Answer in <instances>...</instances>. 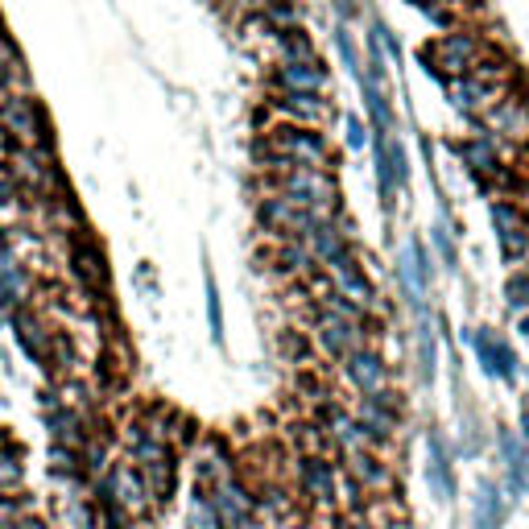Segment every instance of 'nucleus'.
<instances>
[{
	"label": "nucleus",
	"instance_id": "obj_1",
	"mask_svg": "<svg viewBox=\"0 0 529 529\" xmlns=\"http://www.w3.org/2000/svg\"><path fill=\"white\" fill-rule=\"evenodd\" d=\"M281 195L286 203L298 207V211H311L314 219H331L339 211V186L327 170H306V166H294L281 178Z\"/></svg>",
	"mask_w": 529,
	"mask_h": 529
},
{
	"label": "nucleus",
	"instance_id": "obj_2",
	"mask_svg": "<svg viewBox=\"0 0 529 529\" xmlns=\"http://www.w3.org/2000/svg\"><path fill=\"white\" fill-rule=\"evenodd\" d=\"M0 129L17 132L25 149H50V124H46V112L38 99L30 96H9L0 104Z\"/></svg>",
	"mask_w": 529,
	"mask_h": 529
},
{
	"label": "nucleus",
	"instance_id": "obj_3",
	"mask_svg": "<svg viewBox=\"0 0 529 529\" xmlns=\"http://www.w3.org/2000/svg\"><path fill=\"white\" fill-rule=\"evenodd\" d=\"M273 145L290 166H306V170H327V141L323 132L306 129V124H281L273 132Z\"/></svg>",
	"mask_w": 529,
	"mask_h": 529
},
{
	"label": "nucleus",
	"instance_id": "obj_4",
	"mask_svg": "<svg viewBox=\"0 0 529 529\" xmlns=\"http://www.w3.org/2000/svg\"><path fill=\"white\" fill-rule=\"evenodd\" d=\"M207 500H211V508H216L219 529H244L252 521V508H257V497L249 492V484H244L240 475L219 480V484L207 492Z\"/></svg>",
	"mask_w": 529,
	"mask_h": 529
},
{
	"label": "nucleus",
	"instance_id": "obj_5",
	"mask_svg": "<svg viewBox=\"0 0 529 529\" xmlns=\"http://www.w3.org/2000/svg\"><path fill=\"white\" fill-rule=\"evenodd\" d=\"M352 418L360 422V431L372 439V443H380V439H389L393 431H397L401 422V405H397V393L380 389V393H368L364 401L356 405V414Z\"/></svg>",
	"mask_w": 529,
	"mask_h": 529
},
{
	"label": "nucleus",
	"instance_id": "obj_6",
	"mask_svg": "<svg viewBox=\"0 0 529 529\" xmlns=\"http://www.w3.org/2000/svg\"><path fill=\"white\" fill-rule=\"evenodd\" d=\"M108 480H112V500H116L129 517H145L149 513V488L141 480V467L137 464H112L108 467Z\"/></svg>",
	"mask_w": 529,
	"mask_h": 529
},
{
	"label": "nucleus",
	"instance_id": "obj_7",
	"mask_svg": "<svg viewBox=\"0 0 529 529\" xmlns=\"http://www.w3.org/2000/svg\"><path fill=\"white\" fill-rule=\"evenodd\" d=\"M426 58L434 66H447L451 75H464V71L475 66V58H480V38H472V33H447V38H439L426 50Z\"/></svg>",
	"mask_w": 529,
	"mask_h": 529
},
{
	"label": "nucleus",
	"instance_id": "obj_8",
	"mask_svg": "<svg viewBox=\"0 0 529 529\" xmlns=\"http://www.w3.org/2000/svg\"><path fill=\"white\" fill-rule=\"evenodd\" d=\"M71 265H75V277L83 281V290L91 294H104L108 290V257H104V249H99L91 236L75 240V249H71Z\"/></svg>",
	"mask_w": 529,
	"mask_h": 529
},
{
	"label": "nucleus",
	"instance_id": "obj_9",
	"mask_svg": "<svg viewBox=\"0 0 529 529\" xmlns=\"http://www.w3.org/2000/svg\"><path fill=\"white\" fill-rule=\"evenodd\" d=\"M344 372L347 380L356 385L360 393H380L385 389V377H389V368H385V360L377 356V352H368V347H356V352H347L344 356Z\"/></svg>",
	"mask_w": 529,
	"mask_h": 529
},
{
	"label": "nucleus",
	"instance_id": "obj_10",
	"mask_svg": "<svg viewBox=\"0 0 529 529\" xmlns=\"http://www.w3.org/2000/svg\"><path fill=\"white\" fill-rule=\"evenodd\" d=\"M472 347H475V356H480V364H484V372H492V377L500 380H513L517 377V356H513V347L505 344V339H497L492 331H480L472 335Z\"/></svg>",
	"mask_w": 529,
	"mask_h": 529
},
{
	"label": "nucleus",
	"instance_id": "obj_11",
	"mask_svg": "<svg viewBox=\"0 0 529 529\" xmlns=\"http://www.w3.org/2000/svg\"><path fill=\"white\" fill-rule=\"evenodd\" d=\"M397 273H401V290H405L410 306L418 314H426V273H431V265H426V257H422L418 240L405 244V252H401V260H397Z\"/></svg>",
	"mask_w": 529,
	"mask_h": 529
},
{
	"label": "nucleus",
	"instance_id": "obj_12",
	"mask_svg": "<svg viewBox=\"0 0 529 529\" xmlns=\"http://www.w3.org/2000/svg\"><path fill=\"white\" fill-rule=\"evenodd\" d=\"M335 464H327L323 455H303L298 459V484H303V492L311 500H319V505H331L335 500Z\"/></svg>",
	"mask_w": 529,
	"mask_h": 529
},
{
	"label": "nucleus",
	"instance_id": "obj_13",
	"mask_svg": "<svg viewBox=\"0 0 529 529\" xmlns=\"http://www.w3.org/2000/svg\"><path fill=\"white\" fill-rule=\"evenodd\" d=\"M360 323H347V319H335V314L319 311V344L327 347V356L344 360L347 352H356L360 347Z\"/></svg>",
	"mask_w": 529,
	"mask_h": 529
},
{
	"label": "nucleus",
	"instance_id": "obj_14",
	"mask_svg": "<svg viewBox=\"0 0 529 529\" xmlns=\"http://www.w3.org/2000/svg\"><path fill=\"white\" fill-rule=\"evenodd\" d=\"M306 249H311V257H319L323 265H344L352 252H347V240H344V232L331 224V219H323V224H314L311 232H306Z\"/></svg>",
	"mask_w": 529,
	"mask_h": 529
},
{
	"label": "nucleus",
	"instance_id": "obj_15",
	"mask_svg": "<svg viewBox=\"0 0 529 529\" xmlns=\"http://www.w3.org/2000/svg\"><path fill=\"white\" fill-rule=\"evenodd\" d=\"M426 480H431L434 497L439 500H451L455 497V472H451V455H447L443 439L431 434V443H426Z\"/></svg>",
	"mask_w": 529,
	"mask_h": 529
},
{
	"label": "nucleus",
	"instance_id": "obj_16",
	"mask_svg": "<svg viewBox=\"0 0 529 529\" xmlns=\"http://www.w3.org/2000/svg\"><path fill=\"white\" fill-rule=\"evenodd\" d=\"M344 464H347L344 472L352 475V480H356V484L364 488V492H389V484H393V480H389V467L380 464V459H377L372 451H356V455H347Z\"/></svg>",
	"mask_w": 529,
	"mask_h": 529
},
{
	"label": "nucleus",
	"instance_id": "obj_17",
	"mask_svg": "<svg viewBox=\"0 0 529 529\" xmlns=\"http://www.w3.org/2000/svg\"><path fill=\"white\" fill-rule=\"evenodd\" d=\"M497 443H500V459H505V467H508V492L517 497V492H525V484H529V451L513 431H500Z\"/></svg>",
	"mask_w": 529,
	"mask_h": 529
},
{
	"label": "nucleus",
	"instance_id": "obj_18",
	"mask_svg": "<svg viewBox=\"0 0 529 529\" xmlns=\"http://www.w3.org/2000/svg\"><path fill=\"white\" fill-rule=\"evenodd\" d=\"M46 431H50V439H55L58 447H75V451L87 443V439H91L83 414L71 410V405H63V410L50 414V418H46Z\"/></svg>",
	"mask_w": 529,
	"mask_h": 529
},
{
	"label": "nucleus",
	"instance_id": "obj_19",
	"mask_svg": "<svg viewBox=\"0 0 529 529\" xmlns=\"http://www.w3.org/2000/svg\"><path fill=\"white\" fill-rule=\"evenodd\" d=\"M13 335H17V344H21L38 364L50 360V331H46L30 311H13Z\"/></svg>",
	"mask_w": 529,
	"mask_h": 529
},
{
	"label": "nucleus",
	"instance_id": "obj_20",
	"mask_svg": "<svg viewBox=\"0 0 529 529\" xmlns=\"http://www.w3.org/2000/svg\"><path fill=\"white\" fill-rule=\"evenodd\" d=\"M281 91H303V96H319L327 87V71L319 63H286L277 71Z\"/></svg>",
	"mask_w": 529,
	"mask_h": 529
},
{
	"label": "nucleus",
	"instance_id": "obj_21",
	"mask_svg": "<svg viewBox=\"0 0 529 529\" xmlns=\"http://www.w3.org/2000/svg\"><path fill=\"white\" fill-rule=\"evenodd\" d=\"M141 480H145V488H149V500L170 505L174 492H178V464H174V455L158 459V464H145L141 467Z\"/></svg>",
	"mask_w": 529,
	"mask_h": 529
},
{
	"label": "nucleus",
	"instance_id": "obj_22",
	"mask_svg": "<svg viewBox=\"0 0 529 529\" xmlns=\"http://www.w3.org/2000/svg\"><path fill=\"white\" fill-rule=\"evenodd\" d=\"M492 224H497V236H500V252H505V260H517L521 252H525V232H521V216L513 211L508 203H497L492 207Z\"/></svg>",
	"mask_w": 529,
	"mask_h": 529
},
{
	"label": "nucleus",
	"instance_id": "obj_23",
	"mask_svg": "<svg viewBox=\"0 0 529 529\" xmlns=\"http://www.w3.org/2000/svg\"><path fill=\"white\" fill-rule=\"evenodd\" d=\"M505 521V497L497 492V484L480 480L475 488V529H500Z\"/></svg>",
	"mask_w": 529,
	"mask_h": 529
},
{
	"label": "nucleus",
	"instance_id": "obj_24",
	"mask_svg": "<svg viewBox=\"0 0 529 529\" xmlns=\"http://www.w3.org/2000/svg\"><path fill=\"white\" fill-rule=\"evenodd\" d=\"M294 216H298V207L286 203V195L260 199V207H257L260 227H269V232H290V236H294Z\"/></svg>",
	"mask_w": 529,
	"mask_h": 529
},
{
	"label": "nucleus",
	"instance_id": "obj_25",
	"mask_svg": "<svg viewBox=\"0 0 529 529\" xmlns=\"http://www.w3.org/2000/svg\"><path fill=\"white\" fill-rule=\"evenodd\" d=\"M335 277H339V294H344V298H356L360 306L372 303V281L360 273V265L352 257H347L344 265H335Z\"/></svg>",
	"mask_w": 529,
	"mask_h": 529
},
{
	"label": "nucleus",
	"instance_id": "obj_26",
	"mask_svg": "<svg viewBox=\"0 0 529 529\" xmlns=\"http://www.w3.org/2000/svg\"><path fill=\"white\" fill-rule=\"evenodd\" d=\"M277 112L298 116L303 124H319V120H323V99H319V96H303V91H281Z\"/></svg>",
	"mask_w": 529,
	"mask_h": 529
},
{
	"label": "nucleus",
	"instance_id": "obj_27",
	"mask_svg": "<svg viewBox=\"0 0 529 529\" xmlns=\"http://www.w3.org/2000/svg\"><path fill=\"white\" fill-rule=\"evenodd\" d=\"M492 91L497 87H488V83H480V79H455L451 83V96H455V104L464 112H480L492 99Z\"/></svg>",
	"mask_w": 529,
	"mask_h": 529
},
{
	"label": "nucleus",
	"instance_id": "obj_28",
	"mask_svg": "<svg viewBox=\"0 0 529 529\" xmlns=\"http://www.w3.org/2000/svg\"><path fill=\"white\" fill-rule=\"evenodd\" d=\"M277 46H281V55H286V63H319V58H314V42L298 25L277 30Z\"/></svg>",
	"mask_w": 529,
	"mask_h": 529
},
{
	"label": "nucleus",
	"instance_id": "obj_29",
	"mask_svg": "<svg viewBox=\"0 0 529 529\" xmlns=\"http://www.w3.org/2000/svg\"><path fill=\"white\" fill-rule=\"evenodd\" d=\"M66 529H99V505L91 497H71L63 508Z\"/></svg>",
	"mask_w": 529,
	"mask_h": 529
},
{
	"label": "nucleus",
	"instance_id": "obj_30",
	"mask_svg": "<svg viewBox=\"0 0 529 529\" xmlns=\"http://www.w3.org/2000/svg\"><path fill=\"white\" fill-rule=\"evenodd\" d=\"M46 464H50V472L55 475H63V480H83V459H79V451L75 447H50V451H46Z\"/></svg>",
	"mask_w": 529,
	"mask_h": 529
},
{
	"label": "nucleus",
	"instance_id": "obj_31",
	"mask_svg": "<svg viewBox=\"0 0 529 529\" xmlns=\"http://www.w3.org/2000/svg\"><path fill=\"white\" fill-rule=\"evenodd\" d=\"M459 158H464V162L472 166L475 174H497L500 170L497 153H492V145H488V141H464V145H459Z\"/></svg>",
	"mask_w": 529,
	"mask_h": 529
},
{
	"label": "nucleus",
	"instance_id": "obj_32",
	"mask_svg": "<svg viewBox=\"0 0 529 529\" xmlns=\"http://www.w3.org/2000/svg\"><path fill=\"white\" fill-rule=\"evenodd\" d=\"M418 372H422V385L434 380V331L426 323V314H418Z\"/></svg>",
	"mask_w": 529,
	"mask_h": 529
},
{
	"label": "nucleus",
	"instance_id": "obj_33",
	"mask_svg": "<svg viewBox=\"0 0 529 529\" xmlns=\"http://www.w3.org/2000/svg\"><path fill=\"white\" fill-rule=\"evenodd\" d=\"M360 87H364V99H368V112H372V120H377L380 132H389L393 124V112H389V99H385V91H380L372 79H360Z\"/></svg>",
	"mask_w": 529,
	"mask_h": 529
},
{
	"label": "nucleus",
	"instance_id": "obj_34",
	"mask_svg": "<svg viewBox=\"0 0 529 529\" xmlns=\"http://www.w3.org/2000/svg\"><path fill=\"white\" fill-rule=\"evenodd\" d=\"M186 525L191 529H219V517H216V508H211L203 488H195V497H191V517H186Z\"/></svg>",
	"mask_w": 529,
	"mask_h": 529
},
{
	"label": "nucleus",
	"instance_id": "obj_35",
	"mask_svg": "<svg viewBox=\"0 0 529 529\" xmlns=\"http://www.w3.org/2000/svg\"><path fill=\"white\" fill-rule=\"evenodd\" d=\"M207 323H211L216 344H224V311H219V290L211 277H207Z\"/></svg>",
	"mask_w": 529,
	"mask_h": 529
},
{
	"label": "nucleus",
	"instance_id": "obj_36",
	"mask_svg": "<svg viewBox=\"0 0 529 529\" xmlns=\"http://www.w3.org/2000/svg\"><path fill=\"white\" fill-rule=\"evenodd\" d=\"M294 439H298V447H303V455H323V447H327V434H323V426H294Z\"/></svg>",
	"mask_w": 529,
	"mask_h": 529
},
{
	"label": "nucleus",
	"instance_id": "obj_37",
	"mask_svg": "<svg viewBox=\"0 0 529 529\" xmlns=\"http://www.w3.org/2000/svg\"><path fill=\"white\" fill-rule=\"evenodd\" d=\"M505 298H508L513 311H525V306H529V273H513V277H508Z\"/></svg>",
	"mask_w": 529,
	"mask_h": 529
},
{
	"label": "nucleus",
	"instance_id": "obj_38",
	"mask_svg": "<svg viewBox=\"0 0 529 529\" xmlns=\"http://www.w3.org/2000/svg\"><path fill=\"white\" fill-rule=\"evenodd\" d=\"M265 9H269V21L281 25V30H290V25L298 21V9H294V4H286V0H269Z\"/></svg>",
	"mask_w": 529,
	"mask_h": 529
},
{
	"label": "nucleus",
	"instance_id": "obj_39",
	"mask_svg": "<svg viewBox=\"0 0 529 529\" xmlns=\"http://www.w3.org/2000/svg\"><path fill=\"white\" fill-rule=\"evenodd\" d=\"M281 260H286L281 269H306L314 257H311V249H306V244H286V249H281Z\"/></svg>",
	"mask_w": 529,
	"mask_h": 529
},
{
	"label": "nucleus",
	"instance_id": "obj_40",
	"mask_svg": "<svg viewBox=\"0 0 529 529\" xmlns=\"http://www.w3.org/2000/svg\"><path fill=\"white\" fill-rule=\"evenodd\" d=\"M335 42H339V55H344V63L352 66V75L364 79V66H360V55H356V46H352V38H347V30H339V38H335Z\"/></svg>",
	"mask_w": 529,
	"mask_h": 529
},
{
	"label": "nucleus",
	"instance_id": "obj_41",
	"mask_svg": "<svg viewBox=\"0 0 529 529\" xmlns=\"http://www.w3.org/2000/svg\"><path fill=\"white\" fill-rule=\"evenodd\" d=\"M434 244H439V257H443L447 269H455L459 265V252H455V240L447 236V227H439V236H434Z\"/></svg>",
	"mask_w": 529,
	"mask_h": 529
},
{
	"label": "nucleus",
	"instance_id": "obj_42",
	"mask_svg": "<svg viewBox=\"0 0 529 529\" xmlns=\"http://www.w3.org/2000/svg\"><path fill=\"white\" fill-rule=\"evenodd\" d=\"M260 505L273 508V513H286V488L265 484V488H260Z\"/></svg>",
	"mask_w": 529,
	"mask_h": 529
},
{
	"label": "nucleus",
	"instance_id": "obj_43",
	"mask_svg": "<svg viewBox=\"0 0 529 529\" xmlns=\"http://www.w3.org/2000/svg\"><path fill=\"white\" fill-rule=\"evenodd\" d=\"M13 66H21L17 63V55L9 50V42L0 38V87H9V79H13Z\"/></svg>",
	"mask_w": 529,
	"mask_h": 529
},
{
	"label": "nucleus",
	"instance_id": "obj_44",
	"mask_svg": "<svg viewBox=\"0 0 529 529\" xmlns=\"http://www.w3.org/2000/svg\"><path fill=\"white\" fill-rule=\"evenodd\" d=\"M17 186H21V183H17V174H13V166H4V162H0V203H9V199L17 195Z\"/></svg>",
	"mask_w": 529,
	"mask_h": 529
},
{
	"label": "nucleus",
	"instance_id": "obj_45",
	"mask_svg": "<svg viewBox=\"0 0 529 529\" xmlns=\"http://www.w3.org/2000/svg\"><path fill=\"white\" fill-rule=\"evenodd\" d=\"M347 145H352V149L364 145V124H360L356 116H347Z\"/></svg>",
	"mask_w": 529,
	"mask_h": 529
},
{
	"label": "nucleus",
	"instance_id": "obj_46",
	"mask_svg": "<svg viewBox=\"0 0 529 529\" xmlns=\"http://www.w3.org/2000/svg\"><path fill=\"white\" fill-rule=\"evenodd\" d=\"M13 529H50V521H42V517H33V513H21V517L13 521Z\"/></svg>",
	"mask_w": 529,
	"mask_h": 529
},
{
	"label": "nucleus",
	"instance_id": "obj_47",
	"mask_svg": "<svg viewBox=\"0 0 529 529\" xmlns=\"http://www.w3.org/2000/svg\"><path fill=\"white\" fill-rule=\"evenodd\" d=\"M339 529H372V525H368L360 513H347V517H339Z\"/></svg>",
	"mask_w": 529,
	"mask_h": 529
},
{
	"label": "nucleus",
	"instance_id": "obj_48",
	"mask_svg": "<svg viewBox=\"0 0 529 529\" xmlns=\"http://www.w3.org/2000/svg\"><path fill=\"white\" fill-rule=\"evenodd\" d=\"M335 4H339V13H352V9H356V0H335Z\"/></svg>",
	"mask_w": 529,
	"mask_h": 529
},
{
	"label": "nucleus",
	"instance_id": "obj_49",
	"mask_svg": "<svg viewBox=\"0 0 529 529\" xmlns=\"http://www.w3.org/2000/svg\"><path fill=\"white\" fill-rule=\"evenodd\" d=\"M249 4H269V0H249Z\"/></svg>",
	"mask_w": 529,
	"mask_h": 529
},
{
	"label": "nucleus",
	"instance_id": "obj_50",
	"mask_svg": "<svg viewBox=\"0 0 529 529\" xmlns=\"http://www.w3.org/2000/svg\"><path fill=\"white\" fill-rule=\"evenodd\" d=\"M410 4H431V0H410Z\"/></svg>",
	"mask_w": 529,
	"mask_h": 529
},
{
	"label": "nucleus",
	"instance_id": "obj_51",
	"mask_svg": "<svg viewBox=\"0 0 529 529\" xmlns=\"http://www.w3.org/2000/svg\"><path fill=\"white\" fill-rule=\"evenodd\" d=\"M0 443H9V439H4V431H0Z\"/></svg>",
	"mask_w": 529,
	"mask_h": 529
}]
</instances>
